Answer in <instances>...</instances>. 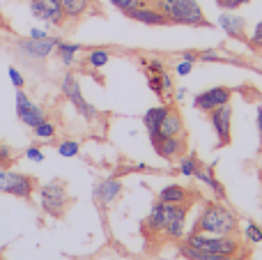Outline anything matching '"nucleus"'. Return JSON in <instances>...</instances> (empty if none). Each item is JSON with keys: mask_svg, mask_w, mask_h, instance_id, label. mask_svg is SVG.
Returning <instances> with one entry per match:
<instances>
[{"mask_svg": "<svg viewBox=\"0 0 262 260\" xmlns=\"http://www.w3.org/2000/svg\"><path fill=\"white\" fill-rule=\"evenodd\" d=\"M191 233H207V235H237L239 233V219L228 205L209 201L195 219Z\"/></svg>", "mask_w": 262, "mask_h": 260, "instance_id": "obj_1", "label": "nucleus"}, {"mask_svg": "<svg viewBox=\"0 0 262 260\" xmlns=\"http://www.w3.org/2000/svg\"><path fill=\"white\" fill-rule=\"evenodd\" d=\"M189 247L198 249L205 253H214V256H228V258H239L249 260L251 251L237 240V235H207V233H189L184 237Z\"/></svg>", "mask_w": 262, "mask_h": 260, "instance_id": "obj_2", "label": "nucleus"}, {"mask_svg": "<svg viewBox=\"0 0 262 260\" xmlns=\"http://www.w3.org/2000/svg\"><path fill=\"white\" fill-rule=\"evenodd\" d=\"M152 5L168 18L170 26H191V28L209 26L198 0H154Z\"/></svg>", "mask_w": 262, "mask_h": 260, "instance_id": "obj_3", "label": "nucleus"}, {"mask_svg": "<svg viewBox=\"0 0 262 260\" xmlns=\"http://www.w3.org/2000/svg\"><path fill=\"white\" fill-rule=\"evenodd\" d=\"M60 37H44V39H32V37H23V39L14 41V53L21 62L26 64H39L49 60L55 53Z\"/></svg>", "mask_w": 262, "mask_h": 260, "instance_id": "obj_4", "label": "nucleus"}, {"mask_svg": "<svg viewBox=\"0 0 262 260\" xmlns=\"http://www.w3.org/2000/svg\"><path fill=\"white\" fill-rule=\"evenodd\" d=\"M60 92H62L64 99L76 109V113L81 115V118H85L88 122H92V120L99 118V111H97L95 106L83 97L81 83H78V78H76V74L74 72H64L62 74V78H60Z\"/></svg>", "mask_w": 262, "mask_h": 260, "instance_id": "obj_5", "label": "nucleus"}, {"mask_svg": "<svg viewBox=\"0 0 262 260\" xmlns=\"http://www.w3.org/2000/svg\"><path fill=\"white\" fill-rule=\"evenodd\" d=\"M39 205L53 219H60L64 214L69 205V193H67V184L53 180V182H46L39 187Z\"/></svg>", "mask_w": 262, "mask_h": 260, "instance_id": "obj_6", "label": "nucleus"}, {"mask_svg": "<svg viewBox=\"0 0 262 260\" xmlns=\"http://www.w3.org/2000/svg\"><path fill=\"white\" fill-rule=\"evenodd\" d=\"M37 180L32 175L18 173L12 168H0V193H9V196L23 198V201H30L32 193H35Z\"/></svg>", "mask_w": 262, "mask_h": 260, "instance_id": "obj_7", "label": "nucleus"}, {"mask_svg": "<svg viewBox=\"0 0 262 260\" xmlns=\"http://www.w3.org/2000/svg\"><path fill=\"white\" fill-rule=\"evenodd\" d=\"M28 9L37 21H44L55 28L64 26V21H67L60 0H28Z\"/></svg>", "mask_w": 262, "mask_h": 260, "instance_id": "obj_8", "label": "nucleus"}, {"mask_svg": "<svg viewBox=\"0 0 262 260\" xmlns=\"http://www.w3.org/2000/svg\"><path fill=\"white\" fill-rule=\"evenodd\" d=\"M209 124H212L214 134H216V145L226 147L232 143V106L223 104L219 109L209 111Z\"/></svg>", "mask_w": 262, "mask_h": 260, "instance_id": "obj_9", "label": "nucleus"}, {"mask_svg": "<svg viewBox=\"0 0 262 260\" xmlns=\"http://www.w3.org/2000/svg\"><path fill=\"white\" fill-rule=\"evenodd\" d=\"M230 99H232V88L216 85V88L198 92V95L193 97V109L209 113V111L219 109V106H223V104H230Z\"/></svg>", "mask_w": 262, "mask_h": 260, "instance_id": "obj_10", "label": "nucleus"}, {"mask_svg": "<svg viewBox=\"0 0 262 260\" xmlns=\"http://www.w3.org/2000/svg\"><path fill=\"white\" fill-rule=\"evenodd\" d=\"M16 118L21 120L26 127H30V129H35L37 124L46 120L44 109H41V106H37L35 101H32L30 97L23 92V88H21V90H16Z\"/></svg>", "mask_w": 262, "mask_h": 260, "instance_id": "obj_11", "label": "nucleus"}, {"mask_svg": "<svg viewBox=\"0 0 262 260\" xmlns=\"http://www.w3.org/2000/svg\"><path fill=\"white\" fill-rule=\"evenodd\" d=\"M152 141V147L161 159L172 161V159H180V157L186 155V136H175V138H149Z\"/></svg>", "mask_w": 262, "mask_h": 260, "instance_id": "obj_12", "label": "nucleus"}, {"mask_svg": "<svg viewBox=\"0 0 262 260\" xmlns=\"http://www.w3.org/2000/svg\"><path fill=\"white\" fill-rule=\"evenodd\" d=\"M120 193H122V182H120L118 178L101 180V182H97V184H95V189H92L95 203H97L99 207H108V205H113V203L120 198Z\"/></svg>", "mask_w": 262, "mask_h": 260, "instance_id": "obj_13", "label": "nucleus"}, {"mask_svg": "<svg viewBox=\"0 0 262 260\" xmlns=\"http://www.w3.org/2000/svg\"><path fill=\"white\" fill-rule=\"evenodd\" d=\"M219 26L223 28V32H226L228 37L249 44V37H246V18L244 16H239V14H235V12H223L221 16H219Z\"/></svg>", "mask_w": 262, "mask_h": 260, "instance_id": "obj_14", "label": "nucleus"}, {"mask_svg": "<svg viewBox=\"0 0 262 260\" xmlns=\"http://www.w3.org/2000/svg\"><path fill=\"white\" fill-rule=\"evenodd\" d=\"M124 16L131 18V21L145 23V26H170V23H168V18L163 16V14L159 12L154 5H138V7L129 9Z\"/></svg>", "mask_w": 262, "mask_h": 260, "instance_id": "obj_15", "label": "nucleus"}, {"mask_svg": "<svg viewBox=\"0 0 262 260\" xmlns=\"http://www.w3.org/2000/svg\"><path fill=\"white\" fill-rule=\"evenodd\" d=\"M157 136H161V138L186 136V132H184V120H182L180 111H175V109L168 111L166 118H163V122H161V127H159V132L149 134V138H157Z\"/></svg>", "mask_w": 262, "mask_h": 260, "instance_id": "obj_16", "label": "nucleus"}, {"mask_svg": "<svg viewBox=\"0 0 262 260\" xmlns=\"http://www.w3.org/2000/svg\"><path fill=\"white\" fill-rule=\"evenodd\" d=\"M191 196H193V193L186 187H182V184H168V187H163L161 191H159L157 201L168 203V205H182V203H193L195 198H191Z\"/></svg>", "mask_w": 262, "mask_h": 260, "instance_id": "obj_17", "label": "nucleus"}, {"mask_svg": "<svg viewBox=\"0 0 262 260\" xmlns=\"http://www.w3.org/2000/svg\"><path fill=\"white\" fill-rule=\"evenodd\" d=\"M60 5H62L67 21H78V18H83L85 14L92 12L95 0H60Z\"/></svg>", "mask_w": 262, "mask_h": 260, "instance_id": "obj_18", "label": "nucleus"}, {"mask_svg": "<svg viewBox=\"0 0 262 260\" xmlns=\"http://www.w3.org/2000/svg\"><path fill=\"white\" fill-rule=\"evenodd\" d=\"M83 51V46L81 44H72V41H62L60 39L58 41V46H55V58L60 60V64L62 67H74L76 64V60H78V53Z\"/></svg>", "mask_w": 262, "mask_h": 260, "instance_id": "obj_19", "label": "nucleus"}, {"mask_svg": "<svg viewBox=\"0 0 262 260\" xmlns=\"http://www.w3.org/2000/svg\"><path fill=\"white\" fill-rule=\"evenodd\" d=\"M193 178L200 180L203 184H207V187L212 189V193H214L216 198H226V187H223V184L216 180V175H214L212 166H203V164H200V168L195 170Z\"/></svg>", "mask_w": 262, "mask_h": 260, "instance_id": "obj_20", "label": "nucleus"}, {"mask_svg": "<svg viewBox=\"0 0 262 260\" xmlns=\"http://www.w3.org/2000/svg\"><path fill=\"white\" fill-rule=\"evenodd\" d=\"M170 111V106H152L149 111H145V115H143V124H145V129H147V134H154V132H159V127H161V122H163V118H166V113Z\"/></svg>", "mask_w": 262, "mask_h": 260, "instance_id": "obj_21", "label": "nucleus"}, {"mask_svg": "<svg viewBox=\"0 0 262 260\" xmlns=\"http://www.w3.org/2000/svg\"><path fill=\"white\" fill-rule=\"evenodd\" d=\"M180 253L184 256L186 260H239V258H228V256H214V253H205V251H198V249L189 247L186 242L180 244Z\"/></svg>", "mask_w": 262, "mask_h": 260, "instance_id": "obj_22", "label": "nucleus"}, {"mask_svg": "<svg viewBox=\"0 0 262 260\" xmlns=\"http://www.w3.org/2000/svg\"><path fill=\"white\" fill-rule=\"evenodd\" d=\"M88 64H90L92 69H101V67H106L108 64V60H111V51L108 49H90L88 51Z\"/></svg>", "mask_w": 262, "mask_h": 260, "instance_id": "obj_23", "label": "nucleus"}, {"mask_svg": "<svg viewBox=\"0 0 262 260\" xmlns=\"http://www.w3.org/2000/svg\"><path fill=\"white\" fill-rule=\"evenodd\" d=\"M198 168H200V159H198L195 155H184V157H180V173L184 175V178H193Z\"/></svg>", "mask_w": 262, "mask_h": 260, "instance_id": "obj_24", "label": "nucleus"}, {"mask_svg": "<svg viewBox=\"0 0 262 260\" xmlns=\"http://www.w3.org/2000/svg\"><path fill=\"white\" fill-rule=\"evenodd\" d=\"M81 152V143L72 141V138H64V141L58 143V155L64 157V159H72V157H78Z\"/></svg>", "mask_w": 262, "mask_h": 260, "instance_id": "obj_25", "label": "nucleus"}, {"mask_svg": "<svg viewBox=\"0 0 262 260\" xmlns=\"http://www.w3.org/2000/svg\"><path fill=\"white\" fill-rule=\"evenodd\" d=\"M32 132H35V136L41 138V141H53L58 129H55V124L51 122V120H44V122H39L35 129H32Z\"/></svg>", "mask_w": 262, "mask_h": 260, "instance_id": "obj_26", "label": "nucleus"}, {"mask_svg": "<svg viewBox=\"0 0 262 260\" xmlns=\"http://www.w3.org/2000/svg\"><path fill=\"white\" fill-rule=\"evenodd\" d=\"M244 237H246V242H251V244H260L262 242V228L258 224H246Z\"/></svg>", "mask_w": 262, "mask_h": 260, "instance_id": "obj_27", "label": "nucleus"}, {"mask_svg": "<svg viewBox=\"0 0 262 260\" xmlns=\"http://www.w3.org/2000/svg\"><path fill=\"white\" fill-rule=\"evenodd\" d=\"M253 3V0H216V5L223 9V12H235V9H239L242 5H249Z\"/></svg>", "mask_w": 262, "mask_h": 260, "instance_id": "obj_28", "label": "nucleus"}, {"mask_svg": "<svg viewBox=\"0 0 262 260\" xmlns=\"http://www.w3.org/2000/svg\"><path fill=\"white\" fill-rule=\"evenodd\" d=\"M111 5H113L115 9H120L122 14H127L129 9H134V7H138V5H145V3H140V0H108Z\"/></svg>", "mask_w": 262, "mask_h": 260, "instance_id": "obj_29", "label": "nucleus"}, {"mask_svg": "<svg viewBox=\"0 0 262 260\" xmlns=\"http://www.w3.org/2000/svg\"><path fill=\"white\" fill-rule=\"evenodd\" d=\"M7 74H9V81H12V85L16 88V90H21V88L26 85V78H23L21 69H16V67H14V64L7 69Z\"/></svg>", "mask_w": 262, "mask_h": 260, "instance_id": "obj_30", "label": "nucleus"}, {"mask_svg": "<svg viewBox=\"0 0 262 260\" xmlns=\"http://www.w3.org/2000/svg\"><path fill=\"white\" fill-rule=\"evenodd\" d=\"M23 157H26L28 161H35V164H41V161H44V152H41V147H37V145L26 147Z\"/></svg>", "mask_w": 262, "mask_h": 260, "instance_id": "obj_31", "label": "nucleus"}, {"mask_svg": "<svg viewBox=\"0 0 262 260\" xmlns=\"http://www.w3.org/2000/svg\"><path fill=\"white\" fill-rule=\"evenodd\" d=\"M249 46L253 51H260L262 49V21L255 26V30H253V35L249 37Z\"/></svg>", "mask_w": 262, "mask_h": 260, "instance_id": "obj_32", "label": "nucleus"}, {"mask_svg": "<svg viewBox=\"0 0 262 260\" xmlns=\"http://www.w3.org/2000/svg\"><path fill=\"white\" fill-rule=\"evenodd\" d=\"M12 159H14V150L9 145H5V143H0V166L12 164Z\"/></svg>", "mask_w": 262, "mask_h": 260, "instance_id": "obj_33", "label": "nucleus"}, {"mask_svg": "<svg viewBox=\"0 0 262 260\" xmlns=\"http://www.w3.org/2000/svg\"><path fill=\"white\" fill-rule=\"evenodd\" d=\"M193 64H195V62H191V60H182V62L175 67L177 76H189V74L193 72Z\"/></svg>", "mask_w": 262, "mask_h": 260, "instance_id": "obj_34", "label": "nucleus"}, {"mask_svg": "<svg viewBox=\"0 0 262 260\" xmlns=\"http://www.w3.org/2000/svg\"><path fill=\"white\" fill-rule=\"evenodd\" d=\"M258 113H255V124H258V134H260V152H262V99L258 101Z\"/></svg>", "mask_w": 262, "mask_h": 260, "instance_id": "obj_35", "label": "nucleus"}, {"mask_svg": "<svg viewBox=\"0 0 262 260\" xmlns=\"http://www.w3.org/2000/svg\"><path fill=\"white\" fill-rule=\"evenodd\" d=\"M28 37H32V39H44V37H49V32L41 30V28H30Z\"/></svg>", "mask_w": 262, "mask_h": 260, "instance_id": "obj_36", "label": "nucleus"}, {"mask_svg": "<svg viewBox=\"0 0 262 260\" xmlns=\"http://www.w3.org/2000/svg\"><path fill=\"white\" fill-rule=\"evenodd\" d=\"M182 60H191V62H198V53H184Z\"/></svg>", "mask_w": 262, "mask_h": 260, "instance_id": "obj_37", "label": "nucleus"}, {"mask_svg": "<svg viewBox=\"0 0 262 260\" xmlns=\"http://www.w3.org/2000/svg\"><path fill=\"white\" fill-rule=\"evenodd\" d=\"M184 95H186V90H184V88H180V90H177V101H182V99H184Z\"/></svg>", "mask_w": 262, "mask_h": 260, "instance_id": "obj_38", "label": "nucleus"}, {"mask_svg": "<svg viewBox=\"0 0 262 260\" xmlns=\"http://www.w3.org/2000/svg\"><path fill=\"white\" fill-rule=\"evenodd\" d=\"M140 3H145V5H152V3H154V0H140Z\"/></svg>", "mask_w": 262, "mask_h": 260, "instance_id": "obj_39", "label": "nucleus"}]
</instances>
